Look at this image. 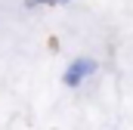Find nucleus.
Returning a JSON list of instances; mask_svg holds the SVG:
<instances>
[{"instance_id":"nucleus-1","label":"nucleus","mask_w":133,"mask_h":130,"mask_svg":"<svg viewBox=\"0 0 133 130\" xmlns=\"http://www.w3.org/2000/svg\"><path fill=\"white\" fill-rule=\"evenodd\" d=\"M93 71H96V59H90V56H77V59L65 68L62 81H65V87H81Z\"/></svg>"},{"instance_id":"nucleus-2","label":"nucleus","mask_w":133,"mask_h":130,"mask_svg":"<svg viewBox=\"0 0 133 130\" xmlns=\"http://www.w3.org/2000/svg\"><path fill=\"white\" fill-rule=\"evenodd\" d=\"M56 3H68V0H25V6H56Z\"/></svg>"}]
</instances>
